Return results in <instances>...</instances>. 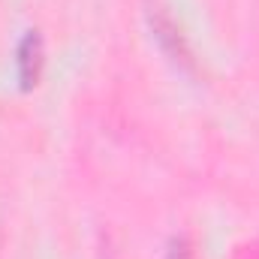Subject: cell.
Returning <instances> with one entry per match:
<instances>
[{"label": "cell", "mask_w": 259, "mask_h": 259, "mask_svg": "<svg viewBox=\"0 0 259 259\" xmlns=\"http://www.w3.org/2000/svg\"><path fill=\"white\" fill-rule=\"evenodd\" d=\"M15 69H18V81L21 88H33L36 78H39V69H42V39L36 30H27L15 49Z\"/></svg>", "instance_id": "1"}, {"label": "cell", "mask_w": 259, "mask_h": 259, "mask_svg": "<svg viewBox=\"0 0 259 259\" xmlns=\"http://www.w3.org/2000/svg\"><path fill=\"white\" fill-rule=\"evenodd\" d=\"M151 30H154L157 42L163 46V52H166L172 61H178V64H190V52H187L181 33L175 30V24H172L169 18H163L160 12H151Z\"/></svg>", "instance_id": "2"}, {"label": "cell", "mask_w": 259, "mask_h": 259, "mask_svg": "<svg viewBox=\"0 0 259 259\" xmlns=\"http://www.w3.org/2000/svg\"><path fill=\"white\" fill-rule=\"evenodd\" d=\"M169 256H172V259H184V256H187V244H184V241H172Z\"/></svg>", "instance_id": "3"}]
</instances>
